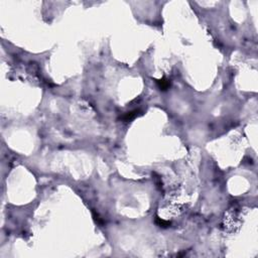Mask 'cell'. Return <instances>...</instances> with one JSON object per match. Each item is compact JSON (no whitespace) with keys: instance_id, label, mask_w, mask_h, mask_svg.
I'll return each instance as SVG.
<instances>
[{"instance_id":"6da1fadb","label":"cell","mask_w":258,"mask_h":258,"mask_svg":"<svg viewBox=\"0 0 258 258\" xmlns=\"http://www.w3.org/2000/svg\"><path fill=\"white\" fill-rule=\"evenodd\" d=\"M138 113H139V110H134V111H131V112H127V113H125L123 116L121 117V119L123 121H131L132 119H134L137 116Z\"/></svg>"},{"instance_id":"3957f363","label":"cell","mask_w":258,"mask_h":258,"mask_svg":"<svg viewBox=\"0 0 258 258\" xmlns=\"http://www.w3.org/2000/svg\"><path fill=\"white\" fill-rule=\"evenodd\" d=\"M156 223H157L158 225H159L160 227H161V225H163V227H164L163 225H165V227L168 226V222H165L164 220H160L159 218H157V219H156Z\"/></svg>"},{"instance_id":"7a4b0ae2","label":"cell","mask_w":258,"mask_h":258,"mask_svg":"<svg viewBox=\"0 0 258 258\" xmlns=\"http://www.w3.org/2000/svg\"><path fill=\"white\" fill-rule=\"evenodd\" d=\"M156 83H157L158 88H159L160 90H163V91L167 90V89L170 88V82H168L167 80H165V79L158 80V81H156Z\"/></svg>"}]
</instances>
